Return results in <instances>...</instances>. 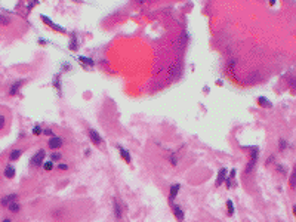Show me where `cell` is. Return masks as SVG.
Masks as SVG:
<instances>
[{"instance_id": "7c38bea8", "label": "cell", "mask_w": 296, "mask_h": 222, "mask_svg": "<svg viewBox=\"0 0 296 222\" xmlns=\"http://www.w3.org/2000/svg\"><path fill=\"white\" fill-rule=\"evenodd\" d=\"M42 19L45 21V22H46L47 25H51V27H52L53 30H57V31H62V33H64V31H65V30H64V28H62V27H59V25H55V24H53L52 21L49 19V18H46V16H42Z\"/></svg>"}, {"instance_id": "ac0fdd59", "label": "cell", "mask_w": 296, "mask_h": 222, "mask_svg": "<svg viewBox=\"0 0 296 222\" xmlns=\"http://www.w3.org/2000/svg\"><path fill=\"white\" fill-rule=\"evenodd\" d=\"M286 148H287V141L281 138V139L278 141V150H280V151H284Z\"/></svg>"}, {"instance_id": "d6a6232c", "label": "cell", "mask_w": 296, "mask_h": 222, "mask_svg": "<svg viewBox=\"0 0 296 222\" xmlns=\"http://www.w3.org/2000/svg\"><path fill=\"white\" fill-rule=\"evenodd\" d=\"M3 222H12L11 219H3Z\"/></svg>"}, {"instance_id": "1f68e13d", "label": "cell", "mask_w": 296, "mask_h": 222, "mask_svg": "<svg viewBox=\"0 0 296 222\" xmlns=\"http://www.w3.org/2000/svg\"><path fill=\"white\" fill-rule=\"evenodd\" d=\"M45 133H46V135H52V130H51V129H45Z\"/></svg>"}, {"instance_id": "9a60e30c", "label": "cell", "mask_w": 296, "mask_h": 222, "mask_svg": "<svg viewBox=\"0 0 296 222\" xmlns=\"http://www.w3.org/2000/svg\"><path fill=\"white\" fill-rule=\"evenodd\" d=\"M21 154H22V150H13L11 153V155H9V159H11V161H15V160H18L19 157H21Z\"/></svg>"}, {"instance_id": "44dd1931", "label": "cell", "mask_w": 296, "mask_h": 222, "mask_svg": "<svg viewBox=\"0 0 296 222\" xmlns=\"http://www.w3.org/2000/svg\"><path fill=\"white\" fill-rule=\"evenodd\" d=\"M258 102H259V105H262V107H271L270 101H266L265 98H259L258 99Z\"/></svg>"}, {"instance_id": "8992f818", "label": "cell", "mask_w": 296, "mask_h": 222, "mask_svg": "<svg viewBox=\"0 0 296 222\" xmlns=\"http://www.w3.org/2000/svg\"><path fill=\"white\" fill-rule=\"evenodd\" d=\"M16 198H18L16 194H8V196H5L0 200V203H2L3 206H8V204H11L12 202H16Z\"/></svg>"}, {"instance_id": "e0dca14e", "label": "cell", "mask_w": 296, "mask_h": 222, "mask_svg": "<svg viewBox=\"0 0 296 222\" xmlns=\"http://www.w3.org/2000/svg\"><path fill=\"white\" fill-rule=\"evenodd\" d=\"M11 24V19L5 15H0V25H9Z\"/></svg>"}, {"instance_id": "277c9868", "label": "cell", "mask_w": 296, "mask_h": 222, "mask_svg": "<svg viewBox=\"0 0 296 222\" xmlns=\"http://www.w3.org/2000/svg\"><path fill=\"white\" fill-rule=\"evenodd\" d=\"M61 145H62V139L58 138V136H52V138L49 139V142H47V147H49L51 150H57Z\"/></svg>"}, {"instance_id": "cb8c5ba5", "label": "cell", "mask_w": 296, "mask_h": 222, "mask_svg": "<svg viewBox=\"0 0 296 222\" xmlns=\"http://www.w3.org/2000/svg\"><path fill=\"white\" fill-rule=\"evenodd\" d=\"M43 167H45V171H52V167H53L52 161H47V163H45V165H43Z\"/></svg>"}, {"instance_id": "52a82bcc", "label": "cell", "mask_w": 296, "mask_h": 222, "mask_svg": "<svg viewBox=\"0 0 296 222\" xmlns=\"http://www.w3.org/2000/svg\"><path fill=\"white\" fill-rule=\"evenodd\" d=\"M179 188H181V185H179V184H173V185L170 187V194H169V202H170V203L175 200L176 194L179 192Z\"/></svg>"}, {"instance_id": "f1b7e54d", "label": "cell", "mask_w": 296, "mask_h": 222, "mask_svg": "<svg viewBox=\"0 0 296 222\" xmlns=\"http://www.w3.org/2000/svg\"><path fill=\"white\" fill-rule=\"evenodd\" d=\"M40 132H42V129H40L39 126H36V127L33 129V133H34V135H39V133H40Z\"/></svg>"}, {"instance_id": "83f0119b", "label": "cell", "mask_w": 296, "mask_h": 222, "mask_svg": "<svg viewBox=\"0 0 296 222\" xmlns=\"http://www.w3.org/2000/svg\"><path fill=\"white\" fill-rule=\"evenodd\" d=\"M58 169H61V171H67V169H68V166H67V165H64V163H61V165H58Z\"/></svg>"}, {"instance_id": "484cf974", "label": "cell", "mask_w": 296, "mask_h": 222, "mask_svg": "<svg viewBox=\"0 0 296 222\" xmlns=\"http://www.w3.org/2000/svg\"><path fill=\"white\" fill-rule=\"evenodd\" d=\"M51 159H52V160H59V159H61V154H59V153H53V154L51 155Z\"/></svg>"}, {"instance_id": "9c48e42d", "label": "cell", "mask_w": 296, "mask_h": 222, "mask_svg": "<svg viewBox=\"0 0 296 222\" xmlns=\"http://www.w3.org/2000/svg\"><path fill=\"white\" fill-rule=\"evenodd\" d=\"M113 206H114V216H116V219H121V216H123V210H121V206L119 204V202H117V200H114V202H113Z\"/></svg>"}, {"instance_id": "d4e9b609", "label": "cell", "mask_w": 296, "mask_h": 222, "mask_svg": "<svg viewBox=\"0 0 296 222\" xmlns=\"http://www.w3.org/2000/svg\"><path fill=\"white\" fill-rule=\"evenodd\" d=\"M70 49L71 51H76L77 49V45H76V36L73 34V43H70Z\"/></svg>"}, {"instance_id": "4dcf8cb0", "label": "cell", "mask_w": 296, "mask_h": 222, "mask_svg": "<svg viewBox=\"0 0 296 222\" xmlns=\"http://www.w3.org/2000/svg\"><path fill=\"white\" fill-rule=\"evenodd\" d=\"M277 171H278V172H283V173H284V172H286V169H283L281 166H277Z\"/></svg>"}, {"instance_id": "603a6c76", "label": "cell", "mask_w": 296, "mask_h": 222, "mask_svg": "<svg viewBox=\"0 0 296 222\" xmlns=\"http://www.w3.org/2000/svg\"><path fill=\"white\" fill-rule=\"evenodd\" d=\"M295 176H296V171H293L290 173V188L295 190Z\"/></svg>"}, {"instance_id": "6da1fadb", "label": "cell", "mask_w": 296, "mask_h": 222, "mask_svg": "<svg viewBox=\"0 0 296 222\" xmlns=\"http://www.w3.org/2000/svg\"><path fill=\"white\" fill-rule=\"evenodd\" d=\"M258 155H259V150H258V148H253V151L250 153V160H249V163H247V166H246V169H244V175H249L250 172L253 171L255 165H256V161H258Z\"/></svg>"}, {"instance_id": "8fae6325", "label": "cell", "mask_w": 296, "mask_h": 222, "mask_svg": "<svg viewBox=\"0 0 296 222\" xmlns=\"http://www.w3.org/2000/svg\"><path fill=\"white\" fill-rule=\"evenodd\" d=\"M178 74H179V65H172L170 68H169V77L170 79H175V77H178Z\"/></svg>"}, {"instance_id": "30bf717a", "label": "cell", "mask_w": 296, "mask_h": 222, "mask_svg": "<svg viewBox=\"0 0 296 222\" xmlns=\"http://www.w3.org/2000/svg\"><path fill=\"white\" fill-rule=\"evenodd\" d=\"M173 209V215H175V218H176L179 222H182L184 221V210H182L179 206H173L172 207Z\"/></svg>"}, {"instance_id": "5bb4252c", "label": "cell", "mask_w": 296, "mask_h": 222, "mask_svg": "<svg viewBox=\"0 0 296 222\" xmlns=\"http://www.w3.org/2000/svg\"><path fill=\"white\" fill-rule=\"evenodd\" d=\"M8 209H9V212H12V213H18L21 210V206L16 202H12L11 204H8Z\"/></svg>"}, {"instance_id": "7a4b0ae2", "label": "cell", "mask_w": 296, "mask_h": 222, "mask_svg": "<svg viewBox=\"0 0 296 222\" xmlns=\"http://www.w3.org/2000/svg\"><path fill=\"white\" fill-rule=\"evenodd\" d=\"M45 157H46V153H45V150L37 151V154L33 155L31 165H33V166H40V165L43 163V160H45Z\"/></svg>"}, {"instance_id": "4fadbf2b", "label": "cell", "mask_w": 296, "mask_h": 222, "mask_svg": "<svg viewBox=\"0 0 296 222\" xmlns=\"http://www.w3.org/2000/svg\"><path fill=\"white\" fill-rule=\"evenodd\" d=\"M5 176L8 178V179H12V178L15 176V169H13L11 165L6 166V169H5Z\"/></svg>"}, {"instance_id": "ba28073f", "label": "cell", "mask_w": 296, "mask_h": 222, "mask_svg": "<svg viewBox=\"0 0 296 222\" xmlns=\"http://www.w3.org/2000/svg\"><path fill=\"white\" fill-rule=\"evenodd\" d=\"M227 173H228V172H227V169H223V167H222V169L219 171V173H218V179H216V182H215V185H216V187L221 185V184L227 179Z\"/></svg>"}, {"instance_id": "d6986e66", "label": "cell", "mask_w": 296, "mask_h": 222, "mask_svg": "<svg viewBox=\"0 0 296 222\" xmlns=\"http://www.w3.org/2000/svg\"><path fill=\"white\" fill-rule=\"evenodd\" d=\"M227 209H228V215H229V216H233V215H234V204H233V202H231V200H228V202H227Z\"/></svg>"}, {"instance_id": "f546056e", "label": "cell", "mask_w": 296, "mask_h": 222, "mask_svg": "<svg viewBox=\"0 0 296 222\" xmlns=\"http://www.w3.org/2000/svg\"><path fill=\"white\" fill-rule=\"evenodd\" d=\"M228 178H229V179H234V178H235V169H233V171L229 172V176H228Z\"/></svg>"}, {"instance_id": "3957f363", "label": "cell", "mask_w": 296, "mask_h": 222, "mask_svg": "<svg viewBox=\"0 0 296 222\" xmlns=\"http://www.w3.org/2000/svg\"><path fill=\"white\" fill-rule=\"evenodd\" d=\"M89 138H90V141H92V144H95V145H101V142H102L101 135H99L95 129H89Z\"/></svg>"}, {"instance_id": "2e32d148", "label": "cell", "mask_w": 296, "mask_h": 222, "mask_svg": "<svg viewBox=\"0 0 296 222\" xmlns=\"http://www.w3.org/2000/svg\"><path fill=\"white\" fill-rule=\"evenodd\" d=\"M119 148H120V155H121V157H123V159L127 161V163H130V154H129V151L125 150V148H121V147H119Z\"/></svg>"}, {"instance_id": "4316f807", "label": "cell", "mask_w": 296, "mask_h": 222, "mask_svg": "<svg viewBox=\"0 0 296 222\" xmlns=\"http://www.w3.org/2000/svg\"><path fill=\"white\" fill-rule=\"evenodd\" d=\"M274 160H275V159H274V155H270V157L266 159V163H265V165H266V166H270V165H271V163H272V161H274Z\"/></svg>"}, {"instance_id": "5b68a950", "label": "cell", "mask_w": 296, "mask_h": 222, "mask_svg": "<svg viewBox=\"0 0 296 222\" xmlns=\"http://www.w3.org/2000/svg\"><path fill=\"white\" fill-rule=\"evenodd\" d=\"M22 84H24V80H16L15 83H12V86L9 88V95H11V96L16 95V93H18V90H19V88H21Z\"/></svg>"}, {"instance_id": "7402d4cb", "label": "cell", "mask_w": 296, "mask_h": 222, "mask_svg": "<svg viewBox=\"0 0 296 222\" xmlns=\"http://www.w3.org/2000/svg\"><path fill=\"white\" fill-rule=\"evenodd\" d=\"M78 61L82 62V64H89V65H94V61H92V59H88V58H84V57H80V58H78Z\"/></svg>"}, {"instance_id": "ffe728a7", "label": "cell", "mask_w": 296, "mask_h": 222, "mask_svg": "<svg viewBox=\"0 0 296 222\" xmlns=\"http://www.w3.org/2000/svg\"><path fill=\"white\" fill-rule=\"evenodd\" d=\"M6 127V116L0 113V130Z\"/></svg>"}]
</instances>
